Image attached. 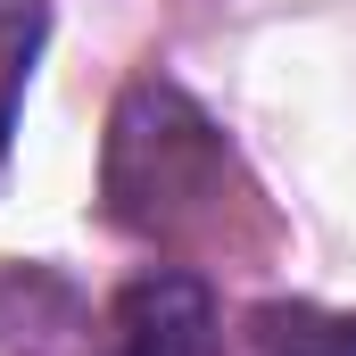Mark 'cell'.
I'll return each mask as SVG.
<instances>
[{"label": "cell", "mask_w": 356, "mask_h": 356, "mask_svg": "<svg viewBox=\"0 0 356 356\" xmlns=\"http://www.w3.org/2000/svg\"><path fill=\"white\" fill-rule=\"evenodd\" d=\"M224 191V133L175 83H133L108 124V207L124 232L175 241Z\"/></svg>", "instance_id": "obj_1"}, {"label": "cell", "mask_w": 356, "mask_h": 356, "mask_svg": "<svg viewBox=\"0 0 356 356\" xmlns=\"http://www.w3.org/2000/svg\"><path fill=\"white\" fill-rule=\"evenodd\" d=\"M91 356H224L216 340V298L191 273H141L116 290Z\"/></svg>", "instance_id": "obj_2"}, {"label": "cell", "mask_w": 356, "mask_h": 356, "mask_svg": "<svg viewBox=\"0 0 356 356\" xmlns=\"http://www.w3.org/2000/svg\"><path fill=\"white\" fill-rule=\"evenodd\" d=\"M249 332L266 356H356V315H340V307H282L273 298L249 315Z\"/></svg>", "instance_id": "obj_3"}, {"label": "cell", "mask_w": 356, "mask_h": 356, "mask_svg": "<svg viewBox=\"0 0 356 356\" xmlns=\"http://www.w3.org/2000/svg\"><path fill=\"white\" fill-rule=\"evenodd\" d=\"M42 50V0H0V158H8V124H17V91L33 75Z\"/></svg>", "instance_id": "obj_4"}]
</instances>
